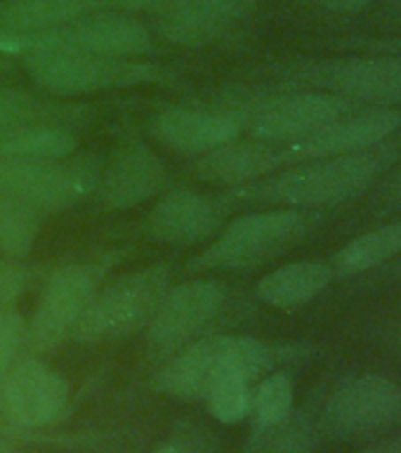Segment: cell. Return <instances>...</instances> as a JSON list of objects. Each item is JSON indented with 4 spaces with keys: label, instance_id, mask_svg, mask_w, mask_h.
Listing matches in <instances>:
<instances>
[{
    "label": "cell",
    "instance_id": "8",
    "mask_svg": "<svg viewBox=\"0 0 401 453\" xmlns=\"http://www.w3.org/2000/svg\"><path fill=\"white\" fill-rule=\"evenodd\" d=\"M401 425V385L388 375H350L326 399L319 427L333 439H357Z\"/></svg>",
    "mask_w": 401,
    "mask_h": 453
},
{
    "label": "cell",
    "instance_id": "4",
    "mask_svg": "<svg viewBox=\"0 0 401 453\" xmlns=\"http://www.w3.org/2000/svg\"><path fill=\"white\" fill-rule=\"evenodd\" d=\"M276 349L258 338L248 335H211L194 340L173 354L168 366L156 378V388L163 395L177 396L184 402L205 399L208 389L225 368L236 366L258 380L276 364Z\"/></svg>",
    "mask_w": 401,
    "mask_h": 453
},
{
    "label": "cell",
    "instance_id": "26",
    "mask_svg": "<svg viewBox=\"0 0 401 453\" xmlns=\"http://www.w3.org/2000/svg\"><path fill=\"white\" fill-rule=\"evenodd\" d=\"M55 113L59 111L31 92L0 85V137L38 123H59Z\"/></svg>",
    "mask_w": 401,
    "mask_h": 453
},
{
    "label": "cell",
    "instance_id": "11",
    "mask_svg": "<svg viewBox=\"0 0 401 453\" xmlns=\"http://www.w3.org/2000/svg\"><path fill=\"white\" fill-rule=\"evenodd\" d=\"M225 303V286L215 279H197L168 288L149 321V349L158 357L177 354L218 319Z\"/></svg>",
    "mask_w": 401,
    "mask_h": 453
},
{
    "label": "cell",
    "instance_id": "5",
    "mask_svg": "<svg viewBox=\"0 0 401 453\" xmlns=\"http://www.w3.org/2000/svg\"><path fill=\"white\" fill-rule=\"evenodd\" d=\"M170 288V269L149 265L119 276L95 293L71 338L81 342H109L149 326L156 307Z\"/></svg>",
    "mask_w": 401,
    "mask_h": 453
},
{
    "label": "cell",
    "instance_id": "3",
    "mask_svg": "<svg viewBox=\"0 0 401 453\" xmlns=\"http://www.w3.org/2000/svg\"><path fill=\"white\" fill-rule=\"evenodd\" d=\"M24 71L41 90L59 97L161 83L168 76L158 64L144 62L142 57H104L76 50L28 52Z\"/></svg>",
    "mask_w": 401,
    "mask_h": 453
},
{
    "label": "cell",
    "instance_id": "13",
    "mask_svg": "<svg viewBox=\"0 0 401 453\" xmlns=\"http://www.w3.org/2000/svg\"><path fill=\"white\" fill-rule=\"evenodd\" d=\"M154 48V38L142 21L130 14L97 12L85 14L64 27L34 34V48L41 50H76L104 57H144Z\"/></svg>",
    "mask_w": 401,
    "mask_h": 453
},
{
    "label": "cell",
    "instance_id": "10",
    "mask_svg": "<svg viewBox=\"0 0 401 453\" xmlns=\"http://www.w3.org/2000/svg\"><path fill=\"white\" fill-rule=\"evenodd\" d=\"M97 265H64L42 286L41 300L27 326V345L34 352H50L71 333L99 290Z\"/></svg>",
    "mask_w": 401,
    "mask_h": 453
},
{
    "label": "cell",
    "instance_id": "23",
    "mask_svg": "<svg viewBox=\"0 0 401 453\" xmlns=\"http://www.w3.org/2000/svg\"><path fill=\"white\" fill-rule=\"evenodd\" d=\"M41 232V211L27 201L0 194V250L19 260L31 253Z\"/></svg>",
    "mask_w": 401,
    "mask_h": 453
},
{
    "label": "cell",
    "instance_id": "25",
    "mask_svg": "<svg viewBox=\"0 0 401 453\" xmlns=\"http://www.w3.org/2000/svg\"><path fill=\"white\" fill-rule=\"evenodd\" d=\"M293 380L289 373H269L255 388L251 396V413L255 418L258 430L276 427L293 413Z\"/></svg>",
    "mask_w": 401,
    "mask_h": 453
},
{
    "label": "cell",
    "instance_id": "12",
    "mask_svg": "<svg viewBox=\"0 0 401 453\" xmlns=\"http://www.w3.org/2000/svg\"><path fill=\"white\" fill-rule=\"evenodd\" d=\"M399 130L401 106H359L310 137L279 144L283 168L317 158L368 151L385 144Z\"/></svg>",
    "mask_w": 401,
    "mask_h": 453
},
{
    "label": "cell",
    "instance_id": "31",
    "mask_svg": "<svg viewBox=\"0 0 401 453\" xmlns=\"http://www.w3.org/2000/svg\"><path fill=\"white\" fill-rule=\"evenodd\" d=\"M104 3L127 12H142V10H158L166 0H104Z\"/></svg>",
    "mask_w": 401,
    "mask_h": 453
},
{
    "label": "cell",
    "instance_id": "35",
    "mask_svg": "<svg viewBox=\"0 0 401 453\" xmlns=\"http://www.w3.org/2000/svg\"><path fill=\"white\" fill-rule=\"evenodd\" d=\"M156 453H205L197 446H189V444H180V441H170V444H163L156 449Z\"/></svg>",
    "mask_w": 401,
    "mask_h": 453
},
{
    "label": "cell",
    "instance_id": "17",
    "mask_svg": "<svg viewBox=\"0 0 401 453\" xmlns=\"http://www.w3.org/2000/svg\"><path fill=\"white\" fill-rule=\"evenodd\" d=\"M255 5L258 0H166L158 7V34L173 45L204 48L241 24Z\"/></svg>",
    "mask_w": 401,
    "mask_h": 453
},
{
    "label": "cell",
    "instance_id": "34",
    "mask_svg": "<svg viewBox=\"0 0 401 453\" xmlns=\"http://www.w3.org/2000/svg\"><path fill=\"white\" fill-rule=\"evenodd\" d=\"M385 203H388V208H397V205H401V165L397 168L392 182L388 184V196H385Z\"/></svg>",
    "mask_w": 401,
    "mask_h": 453
},
{
    "label": "cell",
    "instance_id": "18",
    "mask_svg": "<svg viewBox=\"0 0 401 453\" xmlns=\"http://www.w3.org/2000/svg\"><path fill=\"white\" fill-rule=\"evenodd\" d=\"M225 203L189 189H173L144 218V234L168 246H191L211 239L225 219Z\"/></svg>",
    "mask_w": 401,
    "mask_h": 453
},
{
    "label": "cell",
    "instance_id": "2",
    "mask_svg": "<svg viewBox=\"0 0 401 453\" xmlns=\"http://www.w3.org/2000/svg\"><path fill=\"white\" fill-rule=\"evenodd\" d=\"M319 211L300 208H279V211L246 212L232 219L218 239L198 253L194 269H253L281 257L290 248L317 229L321 222Z\"/></svg>",
    "mask_w": 401,
    "mask_h": 453
},
{
    "label": "cell",
    "instance_id": "27",
    "mask_svg": "<svg viewBox=\"0 0 401 453\" xmlns=\"http://www.w3.org/2000/svg\"><path fill=\"white\" fill-rule=\"evenodd\" d=\"M314 432L305 418L289 416L276 427L258 430V437L246 453H312Z\"/></svg>",
    "mask_w": 401,
    "mask_h": 453
},
{
    "label": "cell",
    "instance_id": "29",
    "mask_svg": "<svg viewBox=\"0 0 401 453\" xmlns=\"http://www.w3.org/2000/svg\"><path fill=\"white\" fill-rule=\"evenodd\" d=\"M34 281V272L17 262H0V311L10 310Z\"/></svg>",
    "mask_w": 401,
    "mask_h": 453
},
{
    "label": "cell",
    "instance_id": "14",
    "mask_svg": "<svg viewBox=\"0 0 401 453\" xmlns=\"http://www.w3.org/2000/svg\"><path fill=\"white\" fill-rule=\"evenodd\" d=\"M69 402V385L41 359H24L0 388L5 416L21 427H41L59 418Z\"/></svg>",
    "mask_w": 401,
    "mask_h": 453
},
{
    "label": "cell",
    "instance_id": "36",
    "mask_svg": "<svg viewBox=\"0 0 401 453\" xmlns=\"http://www.w3.org/2000/svg\"><path fill=\"white\" fill-rule=\"evenodd\" d=\"M10 69H12V62H10V57L0 55V73H3V71H10Z\"/></svg>",
    "mask_w": 401,
    "mask_h": 453
},
{
    "label": "cell",
    "instance_id": "7",
    "mask_svg": "<svg viewBox=\"0 0 401 453\" xmlns=\"http://www.w3.org/2000/svg\"><path fill=\"white\" fill-rule=\"evenodd\" d=\"M290 85L321 90L359 106H401V55L347 57L303 64L289 71Z\"/></svg>",
    "mask_w": 401,
    "mask_h": 453
},
{
    "label": "cell",
    "instance_id": "33",
    "mask_svg": "<svg viewBox=\"0 0 401 453\" xmlns=\"http://www.w3.org/2000/svg\"><path fill=\"white\" fill-rule=\"evenodd\" d=\"M359 453H401V437H389L361 449Z\"/></svg>",
    "mask_w": 401,
    "mask_h": 453
},
{
    "label": "cell",
    "instance_id": "16",
    "mask_svg": "<svg viewBox=\"0 0 401 453\" xmlns=\"http://www.w3.org/2000/svg\"><path fill=\"white\" fill-rule=\"evenodd\" d=\"M163 182L166 165L154 149L142 142H127L99 170L95 196L104 211H130L158 194Z\"/></svg>",
    "mask_w": 401,
    "mask_h": 453
},
{
    "label": "cell",
    "instance_id": "19",
    "mask_svg": "<svg viewBox=\"0 0 401 453\" xmlns=\"http://www.w3.org/2000/svg\"><path fill=\"white\" fill-rule=\"evenodd\" d=\"M281 168L283 161L279 144L260 140H234L212 149L208 154L197 156V161L189 165V173L201 182L236 189L243 184L258 182Z\"/></svg>",
    "mask_w": 401,
    "mask_h": 453
},
{
    "label": "cell",
    "instance_id": "30",
    "mask_svg": "<svg viewBox=\"0 0 401 453\" xmlns=\"http://www.w3.org/2000/svg\"><path fill=\"white\" fill-rule=\"evenodd\" d=\"M326 10L338 14H357L371 5V0H319Z\"/></svg>",
    "mask_w": 401,
    "mask_h": 453
},
{
    "label": "cell",
    "instance_id": "21",
    "mask_svg": "<svg viewBox=\"0 0 401 453\" xmlns=\"http://www.w3.org/2000/svg\"><path fill=\"white\" fill-rule=\"evenodd\" d=\"M401 255V219L354 236L331 260L335 276H357Z\"/></svg>",
    "mask_w": 401,
    "mask_h": 453
},
{
    "label": "cell",
    "instance_id": "28",
    "mask_svg": "<svg viewBox=\"0 0 401 453\" xmlns=\"http://www.w3.org/2000/svg\"><path fill=\"white\" fill-rule=\"evenodd\" d=\"M27 345V321L17 310L0 311V388L19 361V352Z\"/></svg>",
    "mask_w": 401,
    "mask_h": 453
},
{
    "label": "cell",
    "instance_id": "32",
    "mask_svg": "<svg viewBox=\"0 0 401 453\" xmlns=\"http://www.w3.org/2000/svg\"><path fill=\"white\" fill-rule=\"evenodd\" d=\"M364 48L368 52H378V55H401V35L397 38H382V41L366 42Z\"/></svg>",
    "mask_w": 401,
    "mask_h": 453
},
{
    "label": "cell",
    "instance_id": "6",
    "mask_svg": "<svg viewBox=\"0 0 401 453\" xmlns=\"http://www.w3.org/2000/svg\"><path fill=\"white\" fill-rule=\"evenodd\" d=\"M99 161L90 154L59 161L0 158V194L27 201L38 211H66L95 194Z\"/></svg>",
    "mask_w": 401,
    "mask_h": 453
},
{
    "label": "cell",
    "instance_id": "24",
    "mask_svg": "<svg viewBox=\"0 0 401 453\" xmlns=\"http://www.w3.org/2000/svg\"><path fill=\"white\" fill-rule=\"evenodd\" d=\"M251 382L253 380L241 368H225L205 395L212 418L227 425L243 420L251 413V396H253Z\"/></svg>",
    "mask_w": 401,
    "mask_h": 453
},
{
    "label": "cell",
    "instance_id": "15",
    "mask_svg": "<svg viewBox=\"0 0 401 453\" xmlns=\"http://www.w3.org/2000/svg\"><path fill=\"white\" fill-rule=\"evenodd\" d=\"M163 147L184 156L208 154L243 133V109H197L168 106L151 123Z\"/></svg>",
    "mask_w": 401,
    "mask_h": 453
},
{
    "label": "cell",
    "instance_id": "20",
    "mask_svg": "<svg viewBox=\"0 0 401 453\" xmlns=\"http://www.w3.org/2000/svg\"><path fill=\"white\" fill-rule=\"evenodd\" d=\"M335 279L331 260H296L255 283V296L274 310H297L319 297Z\"/></svg>",
    "mask_w": 401,
    "mask_h": 453
},
{
    "label": "cell",
    "instance_id": "22",
    "mask_svg": "<svg viewBox=\"0 0 401 453\" xmlns=\"http://www.w3.org/2000/svg\"><path fill=\"white\" fill-rule=\"evenodd\" d=\"M78 140L59 123H38L0 137V158L21 161H59L76 154Z\"/></svg>",
    "mask_w": 401,
    "mask_h": 453
},
{
    "label": "cell",
    "instance_id": "9",
    "mask_svg": "<svg viewBox=\"0 0 401 453\" xmlns=\"http://www.w3.org/2000/svg\"><path fill=\"white\" fill-rule=\"evenodd\" d=\"M241 109H243V130L251 134V140L289 144L331 126L333 120L359 109V104L331 92L293 90L262 97L255 104Z\"/></svg>",
    "mask_w": 401,
    "mask_h": 453
},
{
    "label": "cell",
    "instance_id": "1",
    "mask_svg": "<svg viewBox=\"0 0 401 453\" xmlns=\"http://www.w3.org/2000/svg\"><path fill=\"white\" fill-rule=\"evenodd\" d=\"M397 158V144L359 151V154L331 156L281 168L279 173L262 177L258 182L236 187L232 196L227 194L222 203L276 205V208H300V211H321L350 203L364 196L385 170Z\"/></svg>",
    "mask_w": 401,
    "mask_h": 453
}]
</instances>
